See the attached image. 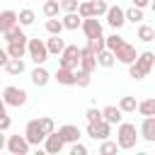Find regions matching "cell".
I'll use <instances>...</instances> for the list:
<instances>
[{
    "mask_svg": "<svg viewBox=\"0 0 155 155\" xmlns=\"http://www.w3.org/2000/svg\"><path fill=\"white\" fill-rule=\"evenodd\" d=\"M104 48H109L111 53H114V58L119 61V63H124V65H128V63H133L136 61V46H131L128 41H124L119 34H111V36H104Z\"/></svg>",
    "mask_w": 155,
    "mask_h": 155,
    "instance_id": "6da1fadb",
    "label": "cell"
},
{
    "mask_svg": "<svg viewBox=\"0 0 155 155\" xmlns=\"http://www.w3.org/2000/svg\"><path fill=\"white\" fill-rule=\"evenodd\" d=\"M136 140H138L136 124L119 121V131H116V145H119V150H131V148H136Z\"/></svg>",
    "mask_w": 155,
    "mask_h": 155,
    "instance_id": "7a4b0ae2",
    "label": "cell"
},
{
    "mask_svg": "<svg viewBox=\"0 0 155 155\" xmlns=\"http://www.w3.org/2000/svg\"><path fill=\"white\" fill-rule=\"evenodd\" d=\"M2 102H5V107H24L27 104V92L22 90V87H15V85H7L5 90H2Z\"/></svg>",
    "mask_w": 155,
    "mask_h": 155,
    "instance_id": "3957f363",
    "label": "cell"
},
{
    "mask_svg": "<svg viewBox=\"0 0 155 155\" xmlns=\"http://www.w3.org/2000/svg\"><path fill=\"white\" fill-rule=\"evenodd\" d=\"M27 53H29V58H31L36 65H44L46 58H48L46 44H44L41 39H27Z\"/></svg>",
    "mask_w": 155,
    "mask_h": 155,
    "instance_id": "277c9868",
    "label": "cell"
},
{
    "mask_svg": "<svg viewBox=\"0 0 155 155\" xmlns=\"http://www.w3.org/2000/svg\"><path fill=\"white\" fill-rule=\"evenodd\" d=\"M58 56H61V68L75 70V68H78V63H80V48H78L75 44L63 46V51H61Z\"/></svg>",
    "mask_w": 155,
    "mask_h": 155,
    "instance_id": "5b68a950",
    "label": "cell"
},
{
    "mask_svg": "<svg viewBox=\"0 0 155 155\" xmlns=\"http://www.w3.org/2000/svg\"><path fill=\"white\" fill-rule=\"evenodd\" d=\"M87 136L94 138V140H104L111 136V124L104 121V119H97V121H87Z\"/></svg>",
    "mask_w": 155,
    "mask_h": 155,
    "instance_id": "8992f818",
    "label": "cell"
},
{
    "mask_svg": "<svg viewBox=\"0 0 155 155\" xmlns=\"http://www.w3.org/2000/svg\"><path fill=\"white\" fill-rule=\"evenodd\" d=\"M44 131H41V126H39V119H31L29 124H27V128H24V138H27V143L29 145H41L44 143Z\"/></svg>",
    "mask_w": 155,
    "mask_h": 155,
    "instance_id": "52a82bcc",
    "label": "cell"
},
{
    "mask_svg": "<svg viewBox=\"0 0 155 155\" xmlns=\"http://www.w3.org/2000/svg\"><path fill=\"white\" fill-rule=\"evenodd\" d=\"M80 29L85 31L87 39H102V36H104V34H102V22H99L97 17H85V19L80 22Z\"/></svg>",
    "mask_w": 155,
    "mask_h": 155,
    "instance_id": "ba28073f",
    "label": "cell"
},
{
    "mask_svg": "<svg viewBox=\"0 0 155 155\" xmlns=\"http://www.w3.org/2000/svg\"><path fill=\"white\" fill-rule=\"evenodd\" d=\"M104 17H107V24H109L111 29H121V27L126 24L124 10H121L119 5H109V7H107V12H104Z\"/></svg>",
    "mask_w": 155,
    "mask_h": 155,
    "instance_id": "9c48e42d",
    "label": "cell"
},
{
    "mask_svg": "<svg viewBox=\"0 0 155 155\" xmlns=\"http://www.w3.org/2000/svg\"><path fill=\"white\" fill-rule=\"evenodd\" d=\"M5 148H7L12 155H27L31 145L27 143V138H24V136H10V138L5 140Z\"/></svg>",
    "mask_w": 155,
    "mask_h": 155,
    "instance_id": "30bf717a",
    "label": "cell"
},
{
    "mask_svg": "<svg viewBox=\"0 0 155 155\" xmlns=\"http://www.w3.org/2000/svg\"><path fill=\"white\" fill-rule=\"evenodd\" d=\"M63 138H61V133L58 131H51V133H46L44 136V150L48 153V155H58L61 150H63Z\"/></svg>",
    "mask_w": 155,
    "mask_h": 155,
    "instance_id": "8fae6325",
    "label": "cell"
},
{
    "mask_svg": "<svg viewBox=\"0 0 155 155\" xmlns=\"http://www.w3.org/2000/svg\"><path fill=\"white\" fill-rule=\"evenodd\" d=\"M133 63L140 68L143 75H150V70H153V65H155V53H153V51H143L140 56H136Z\"/></svg>",
    "mask_w": 155,
    "mask_h": 155,
    "instance_id": "7c38bea8",
    "label": "cell"
},
{
    "mask_svg": "<svg viewBox=\"0 0 155 155\" xmlns=\"http://www.w3.org/2000/svg\"><path fill=\"white\" fill-rule=\"evenodd\" d=\"M78 68H82V70H87V73H94V68H97V58H94V53L85 46V48H80V63H78Z\"/></svg>",
    "mask_w": 155,
    "mask_h": 155,
    "instance_id": "4fadbf2b",
    "label": "cell"
},
{
    "mask_svg": "<svg viewBox=\"0 0 155 155\" xmlns=\"http://www.w3.org/2000/svg\"><path fill=\"white\" fill-rule=\"evenodd\" d=\"M140 136H143V140H148V143H153V140H155V114H153V116H143Z\"/></svg>",
    "mask_w": 155,
    "mask_h": 155,
    "instance_id": "5bb4252c",
    "label": "cell"
},
{
    "mask_svg": "<svg viewBox=\"0 0 155 155\" xmlns=\"http://www.w3.org/2000/svg\"><path fill=\"white\" fill-rule=\"evenodd\" d=\"M58 133H61V138H63V143H75V140H80V128L75 126V124H65V126H61L58 128Z\"/></svg>",
    "mask_w": 155,
    "mask_h": 155,
    "instance_id": "9a60e30c",
    "label": "cell"
},
{
    "mask_svg": "<svg viewBox=\"0 0 155 155\" xmlns=\"http://www.w3.org/2000/svg\"><path fill=\"white\" fill-rule=\"evenodd\" d=\"M44 44H46L48 56H58V53L63 51V46H65V41L61 39V34H51V39H46Z\"/></svg>",
    "mask_w": 155,
    "mask_h": 155,
    "instance_id": "2e32d148",
    "label": "cell"
},
{
    "mask_svg": "<svg viewBox=\"0 0 155 155\" xmlns=\"http://www.w3.org/2000/svg\"><path fill=\"white\" fill-rule=\"evenodd\" d=\"M7 56L10 58H24V53H27V39L24 41H7Z\"/></svg>",
    "mask_w": 155,
    "mask_h": 155,
    "instance_id": "e0dca14e",
    "label": "cell"
},
{
    "mask_svg": "<svg viewBox=\"0 0 155 155\" xmlns=\"http://www.w3.org/2000/svg\"><path fill=\"white\" fill-rule=\"evenodd\" d=\"M17 24V12L15 10H2L0 12V34H5L10 27Z\"/></svg>",
    "mask_w": 155,
    "mask_h": 155,
    "instance_id": "ac0fdd59",
    "label": "cell"
},
{
    "mask_svg": "<svg viewBox=\"0 0 155 155\" xmlns=\"http://www.w3.org/2000/svg\"><path fill=\"white\" fill-rule=\"evenodd\" d=\"M48 80H51V75H48V70H46L44 65H36V68L31 70V82H34L36 87H44Z\"/></svg>",
    "mask_w": 155,
    "mask_h": 155,
    "instance_id": "d6986e66",
    "label": "cell"
},
{
    "mask_svg": "<svg viewBox=\"0 0 155 155\" xmlns=\"http://www.w3.org/2000/svg\"><path fill=\"white\" fill-rule=\"evenodd\" d=\"M56 80H58V85L70 87V85H75V70H68V68H61V65H58V70H56Z\"/></svg>",
    "mask_w": 155,
    "mask_h": 155,
    "instance_id": "ffe728a7",
    "label": "cell"
},
{
    "mask_svg": "<svg viewBox=\"0 0 155 155\" xmlns=\"http://www.w3.org/2000/svg\"><path fill=\"white\" fill-rule=\"evenodd\" d=\"M102 119H104V121H109V124L114 126V124H119V121H121V109H119V107H114V104H109V107H104V109H102Z\"/></svg>",
    "mask_w": 155,
    "mask_h": 155,
    "instance_id": "44dd1931",
    "label": "cell"
},
{
    "mask_svg": "<svg viewBox=\"0 0 155 155\" xmlns=\"http://www.w3.org/2000/svg\"><path fill=\"white\" fill-rule=\"evenodd\" d=\"M61 22H63V29H68V31H75V29L80 27L82 17H80L78 12H65V17H63Z\"/></svg>",
    "mask_w": 155,
    "mask_h": 155,
    "instance_id": "7402d4cb",
    "label": "cell"
},
{
    "mask_svg": "<svg viewBox=\"0 0 155 155\" xmlns=\"http://www.w3.org/2000/svg\"><path fill=\"white\" fill-rule=\"evenodd\" d=\"M94 58H97V65H102V68H111L116 63V58H114V53L109 48H102L99 53H94Z\"/></svg>",
    "mask_w": 155,
    "mask_h": 155,
    "instance_id": "603a6c76",
    "label": "cell"
},
{
    "mask_svg": "<svg viewBox=\"0 0 155 155\" xmlns=\"http://www.w3.org/2000/svg\"><path fill=\"white\" fill-rule=\"evenodd\" d=\"M2 36H5V41H24V39H29V36L22 31V24H15V27H10V29H7Z\"/></svg>",
    "mask_w": 155,
    "mask_h": 155,
    "instance_id": "cb8c5ba5",
    "label": "cell"
},
{
    "mask_svg": "<svg viewBox=\"0 0 155 155\" xmlns=\"http://www.w3.org/2000/svg\"><path fill=\"white\" fill-rule=\"evenodd\" d=\"M10 75H22L24 73V61L22 58H7V63L2 65Z\"/></svg>",
    "mask_w": 155,
    "mask_h": 155,
    "instance_id": "d4e9b609",
    "label": "cell"
},
{
    "mask_svg": "<svg viewBox=\"0 0 155 155\" xmlns=\"http://www.w3.org/2000/svg\"><path fill=\"white\" fill-rule=\"evenodd\" d=\"M124 17H126V22H133V24H140L143 22V10L140 7H128V10H124Z\"/></svg>",
    "mask_w": 155,
    "mask_h": 155,
    "instance_id": "484cf974",
    "label": "cell"
},
{
    "mask_svg": "<svg viewBox=\"0 0 155 155\" xmlns=\"http://www.w3.org/2000/svg\"><path fill=\"white\" fill-rule=\"evenodd\" d=\"M34 19H36V15H34V10H22L19 15H17V24H22V27H29V24H34Z\"/></svg>",
    "mask_w": 155,
    "mask_h": 155,
    "instance_id": "4316f807",
    "label": "cell"
},
{
    "mask_svg": "<svg viewBox=\"0 0 155 155\" xmlns=\"http://www.w3.org/2000/svg\"><path fill=\"white\" fill-rule=\"evenodd\" d=\"M138 39L145 41V44H150V41L155 39V29H153L150 24H140V27H138Z\"/></svg>",
    "mask_w": 155,
    "mask_h": 155,
    "instance_id": "83f0119b",
    "label": "cell"
},
{
    "mask_svg": "<svg viewBox=\"0 0 155 155\" xmlns=\"http://www.w3.org/2000/svg\"><path fill=\"white\" fill-rule=\"evenodd\" d=\"M136 97H121L119 99V109H121V114H131V111H136Z\"/></svg>",
    "mask_w": 155,
    "mask_h": 155,
    "instance_id": "f1b7e54d",
    "label": "cell"
},
{
    "mask_svg": "<svg viewBox=\"0 0 155 155\" xmlns=\"http://www.w3.org/2000/svg\"><path fill=\"white\" fill-rule=\"evenodd\" d=\"M44 15L46 17H58V10H61V2L58 0H44Z\"/></svg>",
    "mask_w": 155,
    "mask_h": 155,
    "instance_id": "f546056e",
    "label": "cell"
},
{
    "mask_svg": "<svg viewBox=\"0 0 155 155\" xmlns=\"http://www.w3.org/2000/svg\"><path fill=\"white\" fill-rule=\"evenodd\" d=\"M136 109H138L143 116H153V114H155V99H143L140 104H136Z\"/></svg>",
    "mask_w": 155,
    "mask_h": 155,
    "instance_id": "4dcf8cb0",
    "label": "cell"
},
{
    "mask_svg": "<svg viewBox=\"0 0 155 155\" xmlns=\"http://www.w3.org/2000/svg\"><path fill=\"white\" fill-rule=\"evenodd\" d=\"M46 31H48V34H61V31H63V22H61L58 17H48V19H46Z\"/></svg>",
    "mask_w": 155,
    "mask_h": 155,
    "instance_id": "1f68e13d",
    "label": "cell"
},
{
    "mask_svg": "<svg viewBox=\"0 0 155 155\" xmlns=\"http://www.w3.org/2000/svg\"><path fill=\"white\" fill-rule=\"evenodd\" d=\"M90 75H92V73H87V70H82V68H75V85H78V87H87V85H90Z\"/></svg>",
    "mask_w": 155,
    "mask_h": 155,
    "instance_id": "d6a6232c",
    "label": "cell"
},
{
    "mask_svg": "<svg viewBox=\"0 0 155 155\" xmlns=\"http://www.w3.org/2000/svg\"><path fill=\"white\" fill-rule=\"evenodd\" d=\"M78 15L85 19V17H94V12H92V0H85V2H80L78 5Z\"/></svg>",
    "mask_w": 155,
    "mask_h": 155,
    "instance_id": "836d02e7",
    "label": "cell"
},
{
    "mask_svg": "<svg viewBox=\"0 0 155 155\" xmlns=\"http://www.w3.org/2000/svg\"><path fill=\"white\" fill-rule=\"evenodd\" d=\"M87 48H90L92 53H99V51L104 48V36H102V39H87Z\"/></svg>",
    "mask_w": 155,
    "mask_h": 155,
    "instance_id": "e575fe53",
    "label": "cell"
},
{
    "mask_svg": "<svg viewBox=\"0 0 155 155\" xmlns=\"http://www.w3.org/2000/svg\"><path fill=\"white\" fill-rule=\"evenodd\" d=\"M39 126H41V131H44V133L56 131V124H53V119H48V116H41V119H39Z\"/></svg>",
    "mask_w": 155,
    "mask_h": 155,
    "instance_id": "d590c367",
    "label": "cell"
},
{
    "mask_svg": "<svg viewBox=\"0 0 155 155\" xmlns=\"http://www.w3.org/2000/svg\"><path fill=\"white\" fill-rule=\"evenodd\" d=\"M116 150H119V145L111 143V140H107V138H104V143L99 145V153H102V155H111V153H116Z\"/></svg>",
    "mask_w": 155,
    "mask_h": 155,
    "instance_id": "8d00e7d4",
    "label": "cell"
},
{
    "mask_svg": "<svg viewBox=\"0 0 155 155\" xmlns=\"http://www.w3.org/2000/svg\"><path fill=\"white\" fill-rule=\"evenodd\" d=\"M107 7H109V5H107L104 0H92V12H94V17H102V15L107 12Z\"/></svg>",
    "mask_w": 155,
    "mask_h": 155,
    "instance_id": "74e56055",
    "label": "cell"
},
{
    "mask_svg": "<svg viewBox=\"0 0 155 155\" xmlns=\"http://www.w3.org/2000/svg\"><path fill=\"white\" fill-rule=\"evenodd\" d=\"M85 119H87V121H97V119H102V109H97V107H90V109L85 111Z\"/></svg>",
    "mask_w": 155,
    "mask_h": 155,
    "instance_id": "f35d334b",
    "label": "cell"
},
{
    "mask_svg": "<svg viewBox=\"0 0 155 155\" xmlns=\"http://www.w3.org/2000/svg\"><path fill=\"white\" fill-rule=\"evenodd\" d=\"M78 5H80V0H61V7L65 12H78Z\"/></svg>",
    "mask_w": 155,
    "mask_h": 155,
    "instance_id": "ab89813d",
    "label": "cell"
},
{
    "mask_svg": "<svg viewBox=\"0 0 155 155\" xmlns=\"http://www.w3.org/2000/svg\"><path fill=\"white\" fill-rule=\"evenodd\" d=\"M128 75H131L133 80H143V78H145V75L140 73V68H138L136 63H128Z\"/></svg>",
    "mask_w": 155,
    "mask_h": 155,
    "instance_id": "60d3db41",
    "label": "cell"
},
{
    "mask_svg": "<svg viewBox=\"0 0 155 155\" xmlns=\"http://www.w3.org/2000/svg\"><path fill=\"white\" fill-rule=\"evenodd\" d=\"M87 153V148L80 143V140H75V143H70V155H85Z\"/></svg>",
    "mask_w": 155,
    "mask_h": 155,
    "instance_id": "b9f144b4",
    "label": "cell"
},
{
    "mask_svg": "<svg viewBox=\"0 0 155 155\" xmlns=\"http://www.w3.org/2000/svg\"><path fill=\"white\" fill-rule=\"evenodd\" d=\"M10 126H12V119H10L7 114H0V131L5 133V131H7Z\"/></svg>",
    "mask_w": 155,
    "mask_h": 155,
    "instance_id": "7bdbcfd3",
    "label": "cell"
},
{
    "mask_svg": "<svg viewBox=\"0 0 155 155\" xmlns=\"http://www.w3.org/2000/svg\"><path fill=\"white\" fill-rule=\"evenodd\" d=\"M133 5H136V7H140V10H145V7L150 5V0H133Z\"/></svg>",
    "mask_w": 155,
    "mask_h": 155,
    "instance_id": "ee69618b",
    "label": "cell"
},
{
    "mask_svg": "<svg viewBox=\"0 0 155 155\" xmlns=\"http://www.w3.org/2000/svg\"><path fill=\"white\" fill-rule=\"evenodd\" d=\"M7 58H10V56H7V51L0 46V65H5V63H7Z\"/></svg>",
    "mask_w": 155,
    "mask_h": 155,
    "instance_id": "f6af8a7d",
    "label": "cell"
},
{
    "mask_svg": "<svg viewBox=\"0 0 155 155\" xmlns=\"http://www.w3.org/2000/svg\"><path fill=\"white\" fill-rule=\"evenodd\" d=\"M5 148V136H2V131H0V150Z\"/></svg>",
    "mask_w": 155,
    "mask_h": 155,
    "instance_id": "bcb514c9",
    "label": "cell"
},
{
    "mask_svg": "<svg viewBox=\"0 0 155 155\" xmlns=\"http://www.w3.org/2000/svg\"><path fill=\"white\" fill-rule=\"evenodd\" d=\"M0 114H5V102H2V97H0Z\"/></svg>",
    "mask_w": 155,
    "mask_h": 155,
    "instance_id": "7dc6e473",
    "label": "cell"
},
{
    "mask_svg": "<svg viewBox=\"0 0 155 155\" xmlns=\"http://www.w3.org/2000/svg\"><path fill=\"white\" fill-rule=\"evenodd\" d=\"M58 2H61V0H58Z\"/></svg>",
    "mask_w": 155,
    "mask_h": 155,
    "instance_id": "c3c4849f",
    "label": "cell"
}]
</instances>
